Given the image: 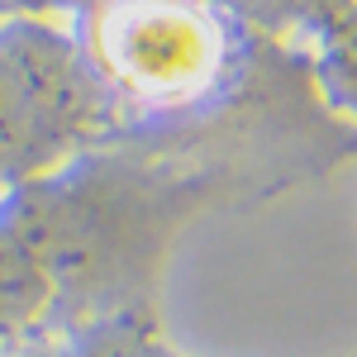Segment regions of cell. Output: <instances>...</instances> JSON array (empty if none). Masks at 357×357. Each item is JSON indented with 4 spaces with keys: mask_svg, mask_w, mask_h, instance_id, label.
<instances>
[{
    "mask_svg": "<svg viewBox=\"0 0 357 357\" xmlns=\"http://www.w3.org/2000/svg\"><path fill=\"white\" fill-rule=\"evenodd\" d=\"M86 62L105 96L176 110L234 67V29L215 0H91Z\"/></svg>",
    "mask_w": 357,
    "mask_h": 357,
    "instance_id": "cell-1",
    "label": "cell"
},
{
    "mask_svg": "<svg viewBox=\"0 0 357 357\" xmlns=\"http://www.w3.org/2000/svg\"><path fill=\"white\" fill-rule=\"evenodd\" d=\"M82 43L33 15L0 20V181L72 153L105 114Z\"/></svg>",
    "mask_w": 357,
    "mask_h": 357,
    "instance_id": "cell-2",
    "label": "cell"
},
{
    "mask_svg": "<svg viewBox=\"0 0 357 357\" xmlns=\"http://www.w3.org/2000/svg\"><path fill=\"white\" fill-rule=\"evenodd\" d=\"M310 62L324 105L343 119H357V0H338L310 24Z\"/></svg>",
    "mask_w": 357,
    "mask_h": 357,
    "instance_id": "cell-3",
    "label": "cell"
},
{
    "mask_svg": "<svg viewBox=\"0 0 357 357\" xmlns=\"http://www.w3.org/2000/svg\"><path fill=\"white\" fill-rule=\"evenodd\" d=\"M138 357H172V353H158V348H148V353H138Z\"/></svg>",
    "mask_w": 357,
    "mask_h": 357,
    "instance_id": "cell-4",
    "label": "cell"
}]
</instances>
